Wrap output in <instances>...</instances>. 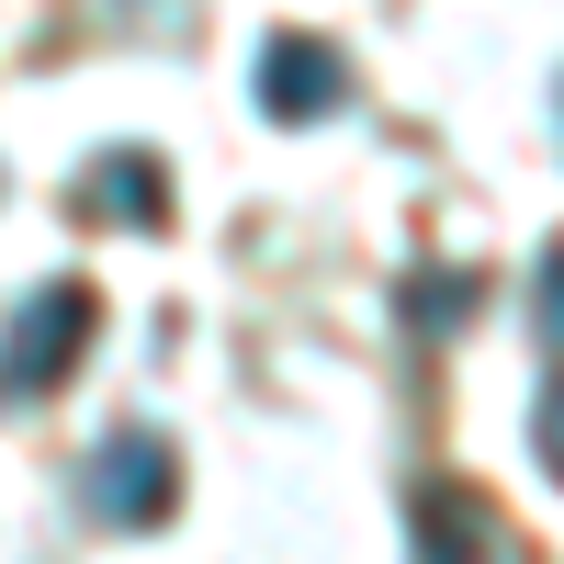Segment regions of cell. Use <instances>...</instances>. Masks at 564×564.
<instances>
[{"mask_svg":"<svg viewBox=\"0 0 564 564\" xmlns=\"http://www.w3.org/2000/svg\"><path fill=\"white\" fill-rule=\"evenodd\" d=\"M79 339H90V294H79V282H45V294L12 316V350H0V384H57V372L79 361Z\"/></svg>","mask_w":564,"mask_h":564,"instance_id":"1","label":"cell"},{"mask_svg":"<svg viewBox=\"0 0 564 564\" xmlns=\"http://www.w3.org/2000/svg\"><path fill=\"white\" fill-rule=\"evenodd\" d=\"M542 463L564 475V395H542Z\"/></svg>","mask_w":564,"mask_h":564,"instance_id":"7","label":"cell"},{"mask_svg":"<svg viewBox=\"0 0 564 564\" xmlns=\"http://www.w3.org/2000/svg\"><path fill=\"white\" fill-rule=\"evenodd\" d=\"M531 305H542V339L564 350V249H553V260L531 271Z\"/></svg>","mask_w":564,"mask_h":564,"instance_id":"6","label":"cell"},{"mask_svg":"<svg viewBox=\"0 0 564 564\" xmlns=\"http://www.w3.org/2000/svg\"><path fill=\"white\" fill-rule=\"evenodd\" d=\"M553 102H564V90H553Z\"/></svg>","mask_w":564,"mask_h":564,"instance_id":"8","label":"cell"},{"mask_svg":"<svg viewBox=\"0 0 564 564\" xmlns=\"http://www.w3.org/2000/svg\"><path fill=\"white\" fill-rule=\"evenodd\" d=\"M90 204L148 226V215H159V170H148V159H102V170H90Z\"/></svg>","mask_w":564,"mask_h":564,"instance_id":"4","label":"cell"},{"mask_svg":"<svg viewBox=\"0 0 564 564\" xmlns=\"http://www.w3.org/2000/svg\"><path fill=\"white\" fill-rule=\"evenodd\" d=\"M350 102V68L327 57L316 34H271L260 45V113L271 124H316V113H339Z\"/></svg>","mask_w":564,"mask_h":564,"instance_id":"2","label":"cell"},{"mask_svg":"<svg viewBox=\"0 0 564 564\" xmlns=\"http://www.w3.org/2000/svg\"><path fill=\"white\" fill-rule=\"evenodd\" d=\"M486 282H463V271H441V282H417V316H430V339H441V316H463Z\"/></svg>","mask_w":564,"mask_h":564,"instance_id":"5","label":"cell"},{"mask_svg":"<svg viewBox=\"0 0 564 564\" xmlns=\"http://www.w3.org/2000/svg\"><path fill=\"white\" fill-rule=\"evenodd\" d=\"M170 486H181V463H170V441H148V430L102 441V463H90V497H102V520H135V531L170 508Z\"/></svg>","mask_w":564,"mask_h":564,"instance_id":"3","label":"cell"}]
</instances>
